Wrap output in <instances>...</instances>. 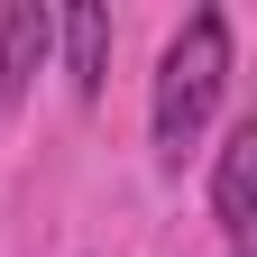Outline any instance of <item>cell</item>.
<instances>
[{"label":"cell","mask_w":257,"mask_h":257,"mask_svg":"<svg viewBox=\"0 0 257 257\" xmlns=\"http://www.w3.org/2000/svg\"><path fill=\"white\" fill-rule=\"evenodd\" d=\"M230 92V10H193L156 55V166H184Z\"/></svg>","instance_id":"cell-1"},{"label":"cell","mask_w":257,"mask_h":257,"mask_svg":"<svg viewBox=\"0 0 257 257\" xmlns=\"http://www.w3.org/2000/svg\"><path fill=\"white\" fill-rule=\"evenodd\" d=\"M211 220H220L230 248L257 230V119H239L220 138V156H211Z\"/></svg>","instance_id":"cell-2"},{"label":"cell","mask_w":257,"mask_h":257,"mask_svg":"<svg viewBox=\"0 0 257 257\" xmlns=\"http://www.w3.org/2000/svg\"><path fill=\"white\" fill-rule=\"evenodd\" d=\"M46 46H55V10H37V0H10V10H0V110H19L28 92H37Z\"/></svg>","instance_id":"cell-3"},{"label":"cell","mask_w":257,"mask_h":257,"mask_svg":"<svg viewBox=\"0 0 257 257\" xmlns=\"http://www.w3.org/2000/svg\"><path fill=\"white\" fill-rule=\"evenodd\" d=\"M55 37H64V74H74V92L101 101V83H110V10H101V0H74V10L55 19Z\"/></svg>","instance_id":"cell-4"},{"label":"cell","mask_w":257,"mask_h":257,"mask_svg":"<svg viewBox=\"0 0 257 257\" xmlns=\"http://www.w3.org/2000/svg\"><path fill=\"white\" fill-rule=\"evenodd\" d=\"M230 257H239V248H230Z\"/></svg>","instance_id":"cell-5"}]
</instances>
